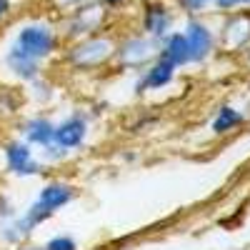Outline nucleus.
Listing matches in <instances>:
<instances>
[{
  "instance_id": "obj_7",
  "label": "nucleus",
  "mask_w": 250,
  "mask_h": 250,
  "mask_svg": "<svg viewBox=\"0 0 250 250\" xmlns=\"http://www.w3.org/2000/svg\"><path fill=\"white\" fill-rule=\"evenodd\" d=\"M5 62H8V68H10L15 75L25 78V80H30V78H35V75H38V60H35V58H30V55H25L23 50H18L15 45L8 50Z\"/></svg>"
},
{
  "instance_id": "obj_15",
  "label": "nucleus",
  "mask_w": 250,
  "mask_h": 250,
  "mask_svg": "<svg viewBox=\"0 0 250 250\" xmlns=\"http://www.w3.org/2000/svg\"><path fill=\"white\" fill-rule=\"evenodd\" d=\"M10 13V0H0V20Z\"/></svg>"
},
{
  "instance_id": "obj_2",
  "label": "nucleus",
  "mask_w": 250,
  "mask_h": 250,
  "mask_svg": "<svg viewBox=\"0 0 250 250\" xmlns=\"http://www.w3.org/2000/svg\"><path fill=\"white\" fill-rule=\"evenodd\" d=\"M5 165L13 175H35L40 173V165L33 158V150L25 143H10L5 148Z\"/></svg>"
},
{
  "instance_id": "obj_17",
  "label": "nucleus",
  "mask_w": 250,
  "mask_h": 250,
  "mask_svg": "<svg viewBox=\"0 0 250 250\" xmlns=\"http://www.w3.org/2000/svg\"><path fill=\"white\" fill-rule=\"evenodd\" d=\"M20 250H40V248H20Z\"/></svg>"
},
{
  "instance_id": "obj_16",
  "label": "nucleus",
  "mask_w": 250,
  "mask_h": 250,
  "mask_svg": "<svg viewBox=\"0 0 250 250\" xmlns=\"http://www.w3.org/2000/svg\"><path fill=\"white\" fill-rule=\"evenodd\" d=\"M103 3H108V5H118L120 0H103Z\"/></svg>"
},
{
  "instance_id": "obj_12",
  "label": "nucleus",
  "mask_w": 250,
  "mask_h": 250,
  "mask_svg": "<svg viewBox=\"0 0 250 250\" xmlns=\"http://www.w3.org/2000/svg\"><path fill=\"white\" fill-rule=\"evenodd\" d=\"M238 123H243V115H240L235 108H223L220 115H218L215 123H213V130H215V133H228V130H233Z\"/></svg>"
},
{
  "instance_id": "obj_9",
  "label": "nucleus",
  "mask_w": 250,
  "mask_h": 250,
  "mask_svg": "<svg viewBox=\"0 0 250 250\" xmlns=\"http://www.w3.org/2000/svg\"><path fill=\"white\" fill-rule=\"evenodd\" d=\"M53 125L48 123V120H43V118H35V120H30L28 125H25V138H28V143H35V145H50L53 143Z\"/></svg>"
},
{
  "instance_id": "obj_13",
  "label": "nucleus",
  "mask_w": 250,
  "mask_h": 250,
  "mask_svg": "<svg viewBox=\"0 0 250 250\" xmlns=\"http://www.w3.org/2000/svg\"><path fill=\"white\" fill-rule=\"evenodd\" d=\"M43 250H78V245H75V240H73V238L60 235V238H53Z\"/></svg>"
},
{
  "instance_id": "obj_5",
  "label": "nucleus",
  "mask_w": 250,
  "mask_h": 250,
  "mask_svg": "<svg viewBox=\"0 0 250 250\" xmlns=\"http://www.w3.org/2000/svg\"><path fill=\"white\" fill-rule=\"evenodd\" d=\"M160 60L168 62L173 68H180L185 62H190V50H188V43H185V35L175 33L165 40V45L160 50Z\"/></svg>"
},
{
  "instance_id": "obj_10",
  "label": "nucleus",
  "mask_w": 250,
  "mask_h": 250,
  "mask_svg": "<svg viewBox=\"0 0 250 250\" xmlns=\"http://www.w3.org/2000/svg\"><path fill=\"white\" fill-rule=\"evenodd\" d=\"M108 53H110V45L105 43V40H90V43L78 45V48H75V53H73V58H75V62H80V65H83L88 55L93 58L90 62H100Z\"/></svg>"
},
{
  "instance_id": "obj_3",
  "label": "nucleus",
  "mask_w": 250,
  "mask_h": 250,
  "mask_svg": "<svg viewBox=\"0 0 250 250\" xmlns=\"http://www.w3.org/2000/svg\"><path fill=\"white\" fill-rule=\"evenodd\" d=\"M183 35H185L188 50H190V62H198V60L210 55V50H213V35H210V30H208L205 25L190 23Z\"/></svg>"
},
{
  "instance_id": "obj_11",
  "label": "nucleus",
  "mask_w": 250,
  "mask_h": 250,
  "mask_svg": "<svg viewBox=\"0 0 250 250\" xmlns=\"http://www.w3.org/2000/svg\"><path fill=\"white\" fill-rule=\"evenodd\" d=\"M173 65H168V62H155V65L145 73V80H143V85L145 88H163V85H168V83L173 80Z\"/></svg>"
},
{
  "instance_id": "obj_6",
  "label": "nucleus",
  "mask_w": 250,
  "mask_h": 250,
  "mask_svg": "<svg viewBox=\"0 0 250 250\" xmlns=\"http://www.w3.org/2000/svg\"><path fill=\"white\" fill-rule=\"evenodd\" d=\"M70 200H73V188L70 185H60V183L45 185L43 190H40V195H38V203L43 208H48L50 213H55L58 208H62V205H68Z\"/></svg>"
},
{
  "instance_id": "obj_4",
  "label": "nucleus",
  "mask_w": 250,
  "mask_h": 250,
  "mask_svg": "<svg viewBox=\"0 0 250 250\" xmlns=\"http://www.w3.org/2000/svg\"><path fill=\"white\" fill-rule=\"evenodd\" d=\"M85 140V120L83 118H68L53 130V143L60 148H75Z\"/></svg>"
},
{
  "instance_id": "obj_18",
  "label": "nucleus",
  "mask_w": 250,
  "mask_h": 250,
  "mask_svg": "<svg viewBox=\"0 0 250 250\" xmlns=\"http://www.w3.org/2000/svg\"><path fill=\"white\" fill-rule=\"evenodd\" d=\"M245 3H250V0H245Z\"/></svg>"
},
{
  "instance_id": "obj_14",
  "label": "nucleus",
  "mask_w": 250,
  "mask_h": 250,
  "mask_svg": "<svg viewBox=\"0 0 250 250\" xmlns=\"http://www.w3.org/2000/svg\"><path fill=\"white\" fill-rule=\"evenodd\" d=\"M208 3H218V0H180V5L185 10H198V8H203Z\"/></svg>"
},
{
  "instance_id": "obj_8",
  "label": "nucleus",
  "mask_w": 250,
  "mask_h": 250,
  "mask_svg": "<svg viewBox=\"0 0 250 250\" xmlns=\"http://www.w3.org/2000/svg\"><path fill=\"white\" fill-rule=\"evenodd\" d=\"M170 13L163 5H148L145 10V30L150 35H165V30L170 28Z\"/></svg>"
},
{
  "instance_id": "obj_1",
  "label": "nucleus",
  "mask_w": 250,
  "mask_h": 250,
  "mask_svg": "<svg viewBox=\"0 0 250 250\" xmlns=\"http://www.w3.org/2000/svg\"><path fill=\"white\" fill-rule=\"evenodd\" d=\"M13 45L40 62L43 58H48V55L53 53L55 38H53V33H50L45 25H25L23 30L18 33V38H15Z\"/></svg>"
}]
</instances>
